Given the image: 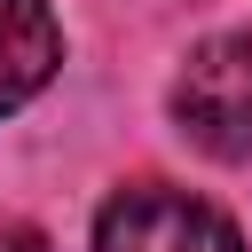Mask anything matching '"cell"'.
<instances>
[{"instance_id":"cell-3","label":"cell","mask_w":252,"mask_h":252,"mask_svg":"<svg viewBox=\"0 0 252 252\" xmlns=\"http://www.w3.org/2000/svg\"><path fill=\"white\" fill-rule=\"evenodd\" d=\"M63 63V32L47 0H0V110H24Z\"/></svg>"},{"instance_id":"cell-2","label":"cell","mask_w":252,"mask_h":252,"mask_svg":"<svg viewBox=\"0 0 252 252\" xmlns=\"http://www.w3.org/2000/svg\"><path fill=\"white\" fill-rule=\"evenodd\" d=\"M87 252H244L236 220L189 189H118L102 213H94V244Z\"/></svg>"},{"instance_id":"cell-1","label":"cell","mask_w":252,"mask_h":252,"mask_svg":"<svg viewBox=\"0 0 252 252\" xmlns=\"http://www.w3.org/2000/svg\"><path fill=\"white\" fill-rule=\"evenodd\" d=\"M173 126L205 158H228V165L252 158V24L189 47V63L173 79Z\"/></svg>"}]
</instances>
